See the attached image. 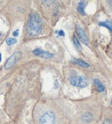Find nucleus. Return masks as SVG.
Masks as SVG:
<instances>
[{
  "label": "nucleus",
  "instance_id": "obj_1",
  "mask_svg": "<svg viewBox=\"0 0 112 124\" xmlns=\"http://www.w3.org/2000/svg\"><path fill=\"white\" fill-rule=\"evenodd\" d=\"M42 29V22L37 13H32L27 23V35L30 37L37 36Z\"/></svg>",
  "mask_w": 112,
  "mask_h": 124
},
{
  "label": "nucleus",
  "instance_id": "obj_2",
  "mask_svg": "<svg viewBox=\"0 0 112 124\" xmlns=\"http://www.w3.org/2000/svg\"><path fill=\"white\" fill-rule=\"evenodd\" d=\"M70 83L72 85L79 88H85L88 85V82L85 79V78L80 75H71L68 77Z\"/></svg>",
  "mask_w": 112,
  "mask_h": 124
},
{
  "label": "nucleus",
  "instance_id": "obj_3",
  "mask_svg": "<svg viewBox=\"0 0 112 124\" xmlns=\"http://www.w3.org/2000/svg\"><path fill=\"white\" fill-rule=\"evenodd\" d=\"M39 124H55V116L52 111H45L40 116Z\"/></svg>",
  "mask_w": 112,
  "mask_h": 124
},
{
  "label": "nucleus",
  "instance_id": "obj_4",
  "mask_svg": "<svg viewBox=\"0 0 112 124\" xmlns=\"http://www.w3.org/2000/svg\"><path fill=\"white\" fill-rule=\"evenodd\" d=\"M75 30H76V35H77L78 38L81 42H83L85 45H88L89 44V41H88V37H87L86 34L85 33L84 29H82L79 25H76L75 26Z\"/></svg>",
  "mask_w": 112,
  "mask_h": 124
},
{
  "label": "nucleus",
  "instance_id": "obj_5",
  "mask_svg": "<svg viewBox=\"0 0 112 124\" xmlns=\"http://www.w3.org/2000/svg\"><path fill=\"white\" fill-rule=\"evenodd\" d=\"M21 55H22V54L19 52L15 53V54H12L11 56L7 60V61H6L5 65H4V68H5V69H10V68H11L12 66L16 63V61L20 59Z\"/></svg>",
  "mask_w": 112,
  "mask_h": 124
},
{
  "label": "nucleus",
  "instance_id": "obj_6",
  "mask_svg": "<svg viewBox=\"0 0 112 124\" xmlns=\"http://www.w3.org/2000/svg\"><path fill=\"white\" fill-rule=\"evenodd\" d=\"M33 54H35V56H39V57H42V58H51V57L54 56V54H51L49 52H47L44 51L42 49L40 48H36L33 51Z\"/></svg>",
  "mask_w": 112,
  "mask_h": 124
},
{
  "label": "nucleus",
  "instance_id": "obj_7",
  "mask_svg": "<svg viewBox=\"0 0 112 124\" xmlns=\"http://www.w3.org/2000/svg\"><path fill=\"white\" fill-rule=\"evenodd\" d=\"M72 62L75 65H78L79 66H82V67H89L90 65L87 63V62L84 61V60H80V59H72Z\"/></svg>",
  "mask_w": 112,
  "mask_h": 124
},
{
  "label": "nucleus",
  "instance_id": "obj_8",
  "mask_svg": "<svg viewBox=\"0 0 112 124\" xmlns=\"http://www.w3.org/2000/svg\"><path fill=\"white\" fill-rule=\"evenodd\" d=\"M85 5H86V2H85V1H81V2H79V4H78L77 10H78V11H79V13L81 14L82 16L85 15Z\"/></svg>",
  "mask_w": 112,
  "mask_h": 124
},
{
  "label": "nucleus",
  "instance_id": "obj_9",
  "mask_svg": "<svg viewBox=\"0 0 112 124\" xmlns=\"http://www.w3.org/2000/svg\"><path fill=\"white\" fill-rule=\"evenodd\" d=\"M93 82H94L95 85H96V88H97V90L99 91V92H104V91H105L104 85H103L102 82H101L99 79L96 78V79H94V81H93Z\"/></svg>",
  "mask_w": 112,
  "mask_h": 124
},
{
  "label": "nucleus",
  "instance_id": "obj_10",
  "mask_svg": "<svg viewBox=\"0 0 112 124\" xmlns=\"http://www.w3.org/2000/svg\"><path fill=\"white\" fill-rule=\"evenodd\" d=\"M99 26L102 27H105L106 29H108L110 32H112V22L111 21H104V22H99L98 23Z\"/></svg>",
  "mask_w": 112,
  "mask_h": 124
},
{
  "label": "nucleus",
  "instance_id": "obj_11",
  "mask_svg": "<svg viewBox=\"0 0 112 124\" xmlns=\"http://www.w3.org/2000/svg\"><path fill=\"white\" fill-rule=\"evenodd\" d=\"M93 118V116L90 112H85L82 115V120L85 122H90Z\"/></svg>",
  "mask_w": 112,
  "mask_h": 124
},
{
  "label": "nucleus",
  "instance_id": "obj_12",
  "mask_svg": "<svg viewBox=\"0 0 112 124\" xmlns=\"http://www.w3.org/2000/svg\"><path fill=\"white\" fill-rule=\"evenodd\" d=\"M72 40H73V44H74V46H76V48H77L78 50H81V43L79 42V40L77 38L76 35H73Z\"/></svg>",
  "mask_w": 112,
  "mask_h": 124
},
{
  "label": "nucleus",
  "instance_id": "obj_13",
  "mask_svg": "<svg viewBox=\"0 0 112 124\" xmlns=\"http://www.w3.org/2000/svg\"><path fill=\"white\" fill-rule=\"evenodd\" d=\"M16 42V40L15 38H7V40H6V43L9 46H11V45L15 44Z\"/></svg>",
  "mask_w": 112,
  "mask_h": 124
},
{
  "label": "nucleus",
  "instance_id": "obj_14",
  "mask_svg": "<svg viewBox=\"0 0 112 124\" xmlns=\"http://www.w3.org/2000/svg\"><path fill=\"white\" fill-rule=\"evenodd\" d=\"M12 35H13V36H15V37H16V36H18V35H19V29H16V30H15L12 33Z\"/></svg>",
  "mask_w": 112,
  "mask_h": 124
},
{
  "label": "nucleus",
  "instance_id": "obj_15",
  "mask_svg": "<svg viewBox=\"0 0 112 124\" xmlns=\"http://www.w3.org/2000/svg\"><path fill=\"white\" fill-rule=\"evenodd\" d=\"M103 124H112V122L110 120H109V119H106V120L104 121Z\"/></svg>",
  "mask_w": 112,
  "mask_h": 124
},
{
  "label": "nucleus",
  "instance_id": "obj_16",
  "mask_svg": "<svg viewBox=\"0 0 112 124\" xmlns=\"http://www.w3.org/2000/svg\"><path fill=\"white\" fill-rule=\"evenodd\" d=\"M56 33H58L59 35H60V36H64L65 35V33H64V31L63 30H60V31H57Z\"/></svg>",
  "mask_w": 112,
  "mask_h": 124
},
{
  "label": "nucleus",
  "instance_id": "obj_17",
  "mask_svg": "<svg viewBox=\"0 0 112 124\" xmlns=\"http://www.w3.org/2000/svg\"><path fill=\"white\" fill-rule=\"evenodd\" d=\"M109 4H110V5H111V8H112V1H109Z\"/></svg>",
  "mask_w": 112,
  "mask_h": 124
},
{
  "label": "nucleus",
  "instance_id": "obj_18",
  "mask_svg": "<svg viewBox=\"0 0 112 124\" xmlns=\"http://www.w3.org/2000/svg\"><path fill=\"white\" fill-rule=\"evenodd\" d=\"M110 103H111V105H112V98H111V100H110Z\"/></svg>",
  "mask_w": 112,
  "mask_h": 124
},
{
  "label": "nucleus",
  "instance_id": "obj_19",
  "mask_svg": "<svg viewBox=\"0 0 112 124\" xmlns=\"http://www.w3.org/2000/svg\"><path fill=\"white\" fill-rule=\"evenodd\" d=\"M0 61H1V54H0Z\"/></svg>",
  "mask_w": 112,
  "mask_h": 124
},
{
  "label": "nucleus",
  "instance_id": "obj_20",
  "mask_svg": "<svg viewBox=\"0 0 112 124\" xmlns=\"http://www.w3.org/2000/svg\"><path fill=\"white\" fill-rule=\"evenodd\" d=\"M0 37H1V32H0Z\"/></svg>",
  "mask_w": 112,
  "mask_h": 124
}]
</instances>
